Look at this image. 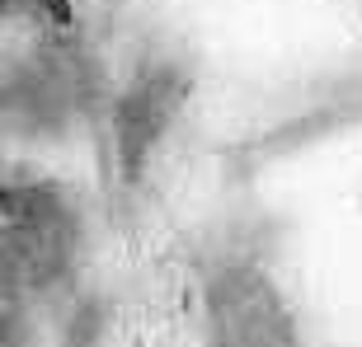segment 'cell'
Masks as SVG:
<instances>
[{
  "label": "cell",
  "mask_w": 362,
  "mask_h": 347,
  "mask_svg": "<svg viewBox=\"0 0 362 347\" xmlns=\"http://www.w3.org/2000/svg\"><path fill=\"white\" fill-rule=\"evenodd\" d=\"M104 71L66 33H0V155H62L99 136Z\"/></svg>",
  "instance_id": "obj_1"
},
{
  "label": "cell",
  "mask_w": 362,
  "mask_h": 347,
  "mask_svg": "<svg viewBox=\"0 0 362 347\" xmlns=\"http://www.w3.org/2000/svg\"><path fill=\"white\" fill-rule=\"evenodd\" d=\"M198 61L179 38H141L104 90L108 174L118 197L136 202L175 150L184 122L198 104Z\"/></svg>",
  "instance_id": "obj_2"
},
{
  "label": "cell",
  "mask_w": 362,
  "mask_h": 347,
  "mask_svg": "<svg viewBox=\"0 0 362 347\" xmlns=\"http://www.w3.org/2000/svg\"><path fill=\"white\" fill-rule=\"evenodd\" d=\"M94 244L90 202L33 169L0 174V291L47 305L85 277Z\"/></svg>",
  "instance_id": "obj_3"
},
{
  "label": "cell",
  "mask_w": 362,
  "mask_h": 347,
  "mask_svg": "<svg viewBox=\"0 0 362 347\" xmlns=\"http://www.w3.org/2000/svg\"><path fill=\"white\" fill-rule=\"evenodd\" d=\"M193 347H310L306 310L255 249H221L193 267Z\"/></svg>",
  "instance_id": "obj_4"
},
{
  "label": "cell",
  "mask_w": 362,
  "mask_h": 347,
  "mask_svg": "<svg viewBox=\"0 0 362 347\" xmlns=\"http://www.w3.org/2000/svg\"><path fill=\"white\" fill-rule=\"evenodd\" d=\"M76 28L71 0H0V33H66Z\"/></svg>",
  "instance_id": "obj_5"
}]
</instances>
